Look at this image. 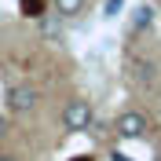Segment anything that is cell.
Instances as JSON below:
<instances>
[{"label":"cell","instance_id":"cell-6","mask_svg":"<svg viewBox=\"0 0 161 161\" xmlns=\"http://www.w3.org/2000/svg\"><path fill=\"white\" fill-rule=\"evenodd\" d=\"M150 22H154V8H150V4H139V8L132 11V33L150 30Z\"/></svg>","mask_w":161,"mask_h":161},{"label":"cell","instance_id":"cell-8","mask_svg":"<svg viewBox=\"0 0 161 161\" xmlns=\"http://www.w3.org/2000/svg\"><path fill=\"white\" fill-rule=\"evenodd\" d=\"M44 37H51V40H55V44H62V30H59V22H55V19H44Z\"/></svg>","mask_w":161,"mask_h":161},{"label":"cell","instance_id":"cell-12","mask_svg":"<svg viewBox=\"0 0 161 161\" xmlns=\"http://www.w3.org/2000/svg\"><path fill=\"white\" fill-rule=\"evenodd\" d=\"M110 158H114V161H132V158H125V154H121V150H114Z\"/></svg>","mask_w":161,"mask_h":161},{"label":"cell","instance_id":"cell-2","mask_svg":"<svg viewBox=\"0 0 161 161\" xmlns=\"http://www.w3.org/2000/svg\"><path fill=\"white\" fill-rule=\"evenodd\" d=\"M92 121H95V114H92L88 99H70L62 106V128L66 132H92Z\"/></svg>","mask_w":161,"mask_h":161},{"label":"cell","instance_id":"cell-10","mask_svg":"<svg viewBox=\"0 0 161 161\" xmlns=\"http://www.w3.org/2000/svg\"><path fill=\"white\" fill-rule=\"evenodd\" d=\"M0 161H22L19 154H11V150H0Z\"/></svg>","mask_w":161,"mask_h":161},{"label":"cell","instance_id":"cell-5","mask_svg":"<svg viewBox=\"0 0 161 161\" xmlns=\"http://www.w3.org/2000/svg\"><path fill=\"white\" fill-rule=\"evenodd\" d=\"M51 8L59 19H80L84 8H88V0H51Z\"/></svg>","mask_w":161,"mask_h":161},{"label":"cell","instance_id":"cell-7","mask_svg":"<svg viewBox=\"0 0 161 161\" xmlns=\"http://www.w3.org/2000/svg\"><path fill=\"white\" fill-rule=\"evenodd\" d=\"M22 19H44L48 15V0H19Z\"/></svg>","mask_w":161,"mask_h":161},{"label":"cell","instance_id":"cell-9","mask_svg":"<svg viewBox=\"0 0 161 161\" xmlns=\"http://www.w3.org/2000/svg\"><path fill=\"white\" fill-rule=\"evenodd\" d=\"M117 8H121V0H106V11H103V15L110 19V15H117Z\"/></svg>","mask_w":161,"mask_h":161},{"label":"cell","instance_id":"cell-1","mask_svg":"<svg viewBox=\"0 0 161 161\" xmlns=\"http://www.w3.org/2000/svg\"><path fill=\"white\" fill-rule=\"evenodd\" d=\"M40 103V92L33 88V84H11L8 92H4V106H8V114H33Z\"/></svg>","mask_w":161,"mask_h":161},{"label":"cell","instance_id":"cell-3","mask_svg":"<svg viewBox=\"0 0 161 161\" xmlns=\"http://www.w3.org/2000/svg\"><path fill=\"white\" fill-rule=\"evenodd\" d=\"M114 128H117L121 139H147V132H150V117H147L143 110H125V114L117 117Z\"/></svg>","mask_w":161,"mask_h":161},{"label":"cell","instance_id":"cell-11","mask_svg":"<svg viewBox=\"0 0 161 161\" xmlns=\"http://www.w3.org/2000/svg\"><path fill=\"white\" fill-rule=\"evenodd\" d=\"M70 161H95V158H92V154H73Z\"/></svg>","mask_w":161,"mask_h":161},{"label":"cell","instance_id":"cell-4","mask_svg":"<svg viewBox=\"0 0 161 161\" xmlns=\"http://www.w3.org/2000/svg\"><path fill=\"white\" fill-rule=\"evenodd\" d=\"M132 80H136L139 88H150L154 80H158V70H154V62L136 59V62H132Z\"/></svg>","mask_w":161,"mask_h":161},{"label":"cell","instance_id":"cell-13","mask_svg":"<svg viewBox=\"0 0 161 161\" xmlns=\"http://www.w3.org/2000/svg\"><path fill=\"white\" fill-rule=\"evenodd\" d=\"M4 136H8V121L0 117V139H4Z\"/></svg>","mask_w":161,"mask_h":161}]
</instances>
